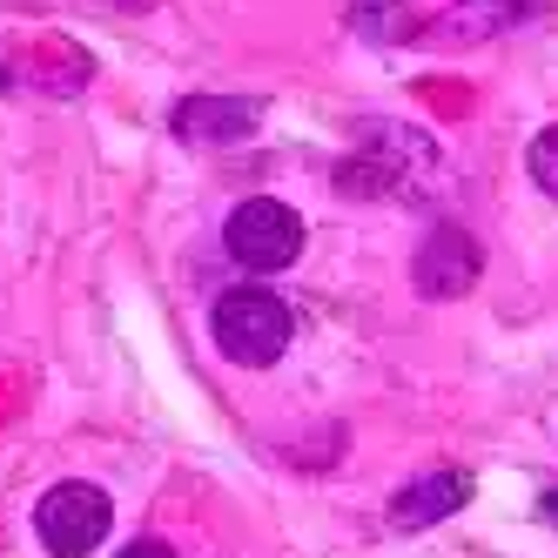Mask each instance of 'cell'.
<instances>
[{
  "label": "cell",
  "instance_id": "277c9868",
  "mask_svg": "<svg viewBox=\"0 0 558 558\" xmlns=\"http://www.w3.org/2000/svg\"><path fill=\"white\" fill-rule=\"evenodd\" d=\"M477 269H485V250L471 243V235L458 222H437L424 243H417V290L424 296H464L477 283Z\"/></svg>",
  "mask_w": 558,
  "mask_h": 558
},
{
  "label": "cell",
  "instance_id": "52a82bcc",
  "mask_svg": "<svg viewBox=\"0 0 558 558\" xmlns=\"http://www.w3.org/2000/svg\"><path fill=\"white\" fill-rule=\"evenodd\" d=\"M464 498H471L464 471H430V477H411V485L390 498V525H404V532H417V525H437V518H451Z\"/></svg>",
  "mask_w": 558,
  "mask_h": 558
},
{
  "label": "cell",
  "instance_id": "3957f363",
  "mask_svg": "<svg viewBox=\"0 0 558 558\" xmlns=\"http://www.w3.org/2000/svg\"><path fill=\"white\" fill-rule=\"evenodd\" d=\"M222 243H229V256L243 263V269H290L296 263V250H303V222H296V209L290 203H269V195H256V203H243L229 216V229H222Z\"/></svg>",
  "mask_w": 558,
  "mask_h": 558
},
{
  "label": "cell",
  "instance_id": "5b68a950",
  "mask_svg": "<svg viewBox=\"0 0 558 558\" xmlns=\"http://www.w3.org/2000/svg\"><path fill=\"white\" fill-rule=\"evenodd\" d=\"M430 169V142L424 135H404V129H377V148H356L350 169H343V189L350 195H384L404 175Z\"/></svg>",
  "mask_w": 558,
  "mask_h": 558
},
{
  "label": "cell",
  "instance_id": "9c48e42d",
  "mask_svg": "<svg viewBox=\"0 0 558 558\" xmlns=\"http://www.w3.org/2000/svg\"><path fill=\"white\" fill-rule=\"evenodd\" d=\"M114 558H175V551H169L162 538H135L129 551H114Z\"/></svg>",
  "mask_w": 558,
  "mask_h": 558
},
{
  "label": "cell",
  "instance_id": "6da1fadb",
  "mask_svg": "<svg viewBox=\"0 0 558 558\" xmlns=\"http://www.w3.org/2000/svg\"><path fill=\"white\" fill-rule=\"evenodd\" d=\"M209 324H216V343H222L229 364L263 371V364H276V356L290 350V310H283V296H269L263 283L229 290Z\"/></svg>",
  "mask_w": 558,
  "mask_h": 558
},
{
  "label": "cell",
  "instance_id": "8992f818",
  "mask_svg": "<svg viewBox=\"0 0 558 558\" xmlns=\"http://www.w3.org/2000/svg\"><path fill=\"white\" fill-rule=\"evenodd\" d=\"M263 129V101L250 95H195L175 108V135L195 148H222V142H250Z\"/></svg>",
  "mask_w": 558,
  "mask_h": 558
},
{
  "label": "cell",
  "instance_id": "30bf717a",
  "mask_svg": "<svg viewBox=\"0 0 558 558\" xmlns=\"http://www.w3.org/2000/svg\"><path fill=\"white\" fill-rule=\"evenodd\" d=\"M471 8H477V0H471ZM518 14V0H485V27H498V21H511Z\"/></svg>",
  "mask_w": 558,
  "mask_h": 558
},
{
  "label": "cell",
  "instance_id": "7a4b0ae2",
  "mask_svg": "<svg viewBox=\"0 0 558 558\" xmlns=\"http://www.w3.org/2000/svg\"><path fill=\"white\" fill-rule=\"evenodd\" d=\"M114 525V505L101 485H82V477H68V485H54L41 505H34V532H41V545L54 558H88Z\"/></svg>",
  "mask_w": 558,
  "mask_h": 558
},
{
  "label": "cell",
  "instance_id": "8fae6325",
  "mask_svg": "<svg viewBox=\"0 0 558 558\" xmlns=\"http://www.w3.org/2000/svg\"><path fill=\"white\" fill-rule=\"evenodd\" d=\"M545 518H551V525H558V485L545 492Z\"/></svg>",
  "mask_w": 558,
  "mask_h": 558
},
{
  "label": "cell",
  "instance_id": "ba28073f",
  "mask_svg": "<svg viewBox=\"0 0 558 558\" xmlns=\"http://www.w3.org/2000/svg\"><path fill=\"white\" fill-rule=\"evenodd\" d=\"M532 182H538L545 195H558V129H545V135L532 142Z\"/></svg>",
  "mask_w": 558,
  "mask_h": 558
}]
</instances>
